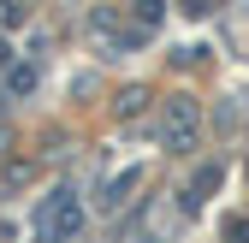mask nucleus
Wrapping results in <instances>:
<instances>
[{
	"label": "nucleus",
	"mask_w": 249,
	"mask_h": 243,
	"mask_svg": "<svg viewBox=\"0 0 249 243\" xmlns=\"http://www.w3.org/2000/svg\"><path fill=\"white\" fill-rule=\"evenodd\" d=\"M226 237L231 243H249V220H226Z\"/></svg>",
	"instance_id": "nucleus-4"
},
{
	"label": "nucleus",
	"mask_w": 249,
	"mask_h": 243,
	"mask_svg": "<svg viewBox=\"0 0 249 243\" xmlns=\"http://www.w3.org/2000/svg\"><path fill=\"white\" fill-rule=\"evenodd\" d=\"M30 83H36V71H30V66H18V71L6 77V89H12V95H24V89H30Z\"/></svg>",
	"instance_id": "nucleus-3"
},
{
	"label": "nucleus",
	"mask_w": 249,
	"mask_h": 243,
	"mask_svg": "<svg viewBox=\"0 0 249 243\" xmlns=\"http://www.w3.org/2000/svg\"><path fill=\"white\" fill-rule=\"evenodd\" d=\"M196 125H202L196 101H172L166 107V148H190L196 142Z\"/></svg>",
	"instance_id": "nucleus-2"
},
{
	"label": "nucleus",
	"mask_w": 249,
	"mask_h": 243,
	"mask_svg": "<svg viewBox=\"0 0 249 243\" xmlns=\"http://www.w3.org/2000/svg\"><path fill=\"white\" fill-rule=\"evenodd\" d=\"M77 226H83V208H77L71 190H59V196H48V202L36 208V231H42L48 243H71Z\"/></svg>",
	"instance_id": "nucleus-1"
}]
</instances>
